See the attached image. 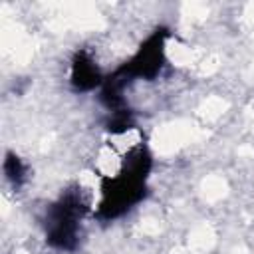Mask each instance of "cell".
<instances>
[{
  "mask_svg": "<svg viewBox=\"0 0 254 254\" xmlns=\"http://www.w3.org/2000/svg\"><path fill=\"white\" fill-rule=\"evenodd\" d=\"M153 153L145 141L131 145L113 173L99 175V198L93 206L97 222H113L135 210L149 196Z\"/></svg>",
  "mask_w": 254,
  "mask_h": 254,
  "instance_id": "cell-1",
  "label": "cell"
},
{
  "mask_svg": "<svg viewBox=\"0 0 254 254\" xmlns=\"http://www.w3.org/2000/svg\"><path fill=\"white\" fill-rule=\"evenodd\" d=\"M89 210V196L79 185L64 189L46 206L42 216L46 244L58 252H73L79 246L81 226Z\"/></svg>",
  "mask_w": 254,
  "mask_h": 254,
  "instance_id": "cell-2",
  "label": "cell"
},
{
  "mask_svg": "<svg viewBox=\"0 0 254 254\" xmlns=\"http://www.w3.org/2000/svg\"><path fill=\"white\" fill-rule=\"evenodd\" d=\"M173 32L169 26H155L135 48V52L121 62L107 75L129 87L135 81H155L167 65V44Z\"/></svg>",
  "mask_w": 254,
  "mask_h": 254,
  "instance_id": "cell-3",
  "label": "cell"
},
{
  "mask_svg": "<svg viewBox=\"0 0 254 254\" xmlns=\"http://www.w3.org/2000/svg\"><path fill=\"white\" fill-rule=\"evenodd\" d=\"M105 75L95 62L93 54L87 48H77L71 54L69 60V73H67V83L69 89L75 93H91L99 91V87L105 81Z\"/></svg>",
  "mask_w": 254,
  "mask_h": 254,
  "instance_id": "cell-4",
  "label": "cell"
},
{
  "mask_svg": "<svg viewBox=\"0 0 254 254\" xmlns=\"http://www.w3.org/2000/svg\"><path fill=\"white\" fill-rule=\"evenodd\" d=\"M2 173H4L6 183L14 190H20L28 183L30 167H28V163L16 151H6L4 153V161H2Z\"/></svg>",
  "mask_w": 254,
  "mask_h": 254,
  "instance_id": "cell-5",
  "label": "cell"
}]
</instances>
